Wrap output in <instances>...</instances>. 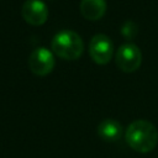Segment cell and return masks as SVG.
<instances>
[{"label": "cell", "mask_w": 158, "mask_h": 158, "mask_svg": "<svg viewBox=\"0 0 158 158\" xmlns=\"http://www.w3.org/2000/svg\"><path fill=\"white\" fill-rule=\"evenodd\" d=\"M98 133L102 139L107 142H114L122 136V126L118 121L107 118L99 123Z\"/></svg>", "instance_id": "obj_8"}, {"label": "cell", "mask_w": 158, "mask_h": 158, "mask_svg": "<svg viewBox=\"0 0 158 158\" xmlns=\"http://www.w3.org/2000/svg\"><path fill=\"white\" fill-rule=\"evenodd\" d=\"M127 144L138 153L153 151L158 143V132L156 126L147 120H137L128 125L125 132Z\"/></svg>", "instance_id": "obj_1"}, {"label": "cell", "mask_w": 158, "mask_h": 158, "mask_svg": "<svg viewBox=\"0 0 158 158\" xmlns=\"http://www.w3.org/2000/svg\"><path fill=\"white\" fill-rule=\"evenodd\" d=\"M117 67L125 73H132L137 70L142 63V53L139 48L133 43L122 44L115 56Z\"/></svg>", "instance_id": "obj_3"}, {"label": "cell", "mask_w": 158, "mask_h": 158, "mask_svg": "<svg viewBox=\"0 0 158 158\" xmlns=\"http://www.w3.org/2000/svg\"><path fill=\"white\" fill-rule=\"evenodd\" d=\"M52 52L57 54L58 57L67 59V60H74L78 59L84 49V43L81 37L70 30H64L58 32L51 42Z\"/></svg>", "instance_id": "obj_2"}, {"label": "cell", "mask_w": 158, "mask_h": 158, "mask_svg": "<svg viewBox=\"0 0 158 158\" xmlns=\"http://www.w3.org/2000/svg\"><path fill=\"white\" fill-rule=\"evenodd\" d=\"M137 32H138V27L133 21H126L121 26V35L126 40H132L133 37H136Z\"/></svg>", "instance_id": "obj_9"}, {"label": "cell", "mask_w": 158, "mask_h": 158, "mask_svg": "<svg viewBox=\"0 0 158 158\" xmlns=\"http://www.w3.org/2000/svg\"><path fill=\"white\" fill-rule=\"evenodd\" d=\"M23 20L33 26H41L47 21L48 9L42 0H27L21 9Z\"/></svg>", "instance_id": "obj_6"}, {"label": "cell", "mask_w": 158, "mask_h": 158, "mask_svg": "<svg viewBox=\"0 0 158 158\" xmlns=\"http://www.w3.org/2000/svg\"><path fill=\"white\" fill-rule=\"evenodd\" d=\"M89 54L96 64L99 65L107 64L114 54V46L111 40L102 33L95 35L89 44Z\"/></svg>", "instance_id": "obj_4"}, {"label": "cell", "mask_w": 158, "mask_h": 158, "mask_svg": "<svg viewBox=\"0 0 158 158\" xmlns=\"http://www.w3.org/2000/svg\"><path fill=\"white\" fill-rule=\"evenodd\" d=\"M106 11V0H81L80 12L90 21H96L104 16Z\"/></svg>", "instance_id": "obj_7"}, {"label": "cell", "mask_w": 158, "mask_h": 158, "mask_svg": "<svg viewBox=\"0 0 158 158\" xmlns=\"http://www.w3.org/2000/svg\"><path fill=\"white\" fill-rule=\"evenodd\" d=\"M56 60L53 53L47 48H36L28 58V65L33 74L38 77H44L49 74L54 68Z\"/></svg>", "instance_id": "obj_5"}]
</instances>
